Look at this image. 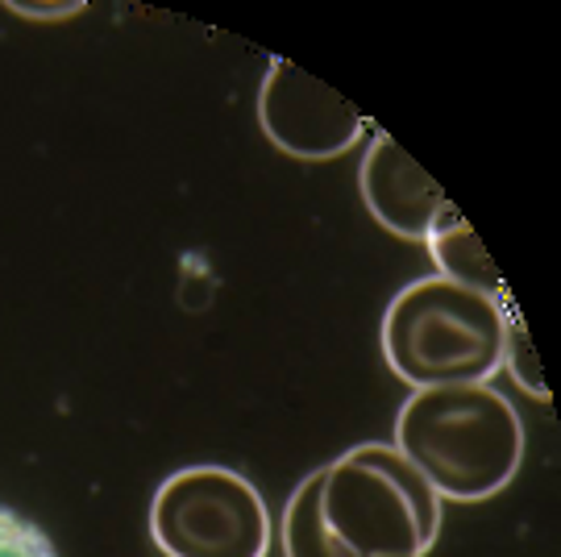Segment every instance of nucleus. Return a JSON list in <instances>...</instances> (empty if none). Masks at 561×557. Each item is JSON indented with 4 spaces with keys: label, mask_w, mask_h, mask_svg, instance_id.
Instances as JSON below:
<instances>
[{
    "label": "nucleus",
    "mask_w": 561,
    "mask_h": 557,
    "mask_svg": "<svg viewBox=\"0 0 561 557\" xmlns=\"http://www.w3.org/2000/svg\"><path fill=\"white\" fill-rule=\"evenodd\" d=\"M424 246L433 250V262H437V275L442 278L461 283V287H474L482 296H495V299L507 296L495 262L482 250V241L474 238V229L461 220V213L454 220H445L442 229L424 241Z\"/></svg>",
    "instance_id": "nucleus-7"
},
{
    "label": "nucleus",
    "mask_w": 561,
    "mask_h": 557,
    "mask_svg": "<svg viewBox=\"0 0 561 557\" xmlns=\"http://www.w3.org/2000/svg\"><path fill=\"white\" fill-rule=\"evenodd\" d=\"M321 520L354 557H424L442 496L391 441H362L321 466Z\"/></svg>",
    "instance_id": "nucleus-3"
},
{
    "label": "nucleus",
    "mask_w": 561,
    "mask_h": 557,
    "mask_svg": "<svg viewBox=\"0 0 561 557\" xmlns=\"http://www.w3.org/2000/svg\"><path fill=\"white\" fill-rule=\"evenodd\" d=\"M503 371H512V378L520 383L524 391H533L537 399H549L541 375H537V359L528 350V338H524V320L516 317L512 299H507V341H503Z\"/></svg>",
    "instance_id": "nucleus-10"
},
{
    "label": "nucleus",
    "mask_w": 561,
    "mask_h": 557,
    "mask_svg": "<svg viewBox=\"0 0 561 557\" xmlns=\"http://www.w3.org/2000/svg\"><path fill=\"white\" fill-rule=\"evenodd\" d=\"M83 9H88L83 0H62V4H9V13H18V18H30V21L76 18V13H83Z\"/></svg>",
    "instance_id": "nucleus-11"
},
{
    "label": "nucleus",
    "mask_w": 561,
    "mask_h": 557,
    "mask_svg": "<svg viewBox=\"0 0 561 557\" xmlns=\"http://www.w3.org/2000/svg\"><path fill=\"white\" fill-rule=\"evenodd\" d=\"M150 537L162 557H266L271 512L245 475L201 462L154 487Z\"/></svg>",
    "instance_id": "nucleus-4"
},
{
    "label": "nucleus",
    "mask_w": 561,
    "mask_h": 557,
    "mask_svg": "<svg viewBox=\"0 0 561 557\" xmlns=\"http://www.w3.org/2000/svg\"><path fill=\"white\" fill-rule=\"evenodd\" d=\"M358 192L366 213L403 241H428L445 220L458 217V208L445 200L442 187L387 134L370 138V150L358 167Z\"/></svg>",
    "instance_id": "nucleus-6"
},
{
    "label": "nucleus",
    "mask_w": 561,
    "mask_h": 557,
    "mask_svg": "<svg viewBox=\"0 0 561 557\" xmlns=\"http://www.w3.org/2000/svg\"><path fill=\"white\" fill-rule=\"evenodd\" d=\"M0 557H59L50 537L42 533L34 520L13 512L9 503H0Z\"/></svg>",
    "instance_id": "nucleus-9"
},
{
    "label": "nucleus",
    "mask_w": 561,
    "mask_h": 557,
    "mask_svg": "<svg viewBox=\"0 0 561 557\" xmlns=\"http://www.w3.org/2000/svg\"><path fill=\"white\" fill-rule=\"evenodd\" d=\"M259 129L266 141L296 162H329L362 141V113L337 88L300 71L291 59H271L259 88Z\"/></svg>",
    "instance_id": "nucleus-5"
},
{
    "label": "nucleus",
    "mask_w": 561,
    "mask_h": 557,
    "mask_svg": "<svg viewBox=\"0 0 561 557\" xmlns=\"http://www.w3.org/2000/svg\"><path fill=\"white\" fill-rule=\"evenodd\" d=\"M442 499L482 503L512 487L524 466V420L491 383L424 387L403 399L396 441Z\"/></svg>",
    "instance_id": "nucleus-1"
},
{
    "label": "nucleus",
    "mask_w": 561,
    "mask_h": 557,
    "mask_svg": "<svg viewBox=\"0 0 561 557\" xmlns=\"http://www.w3.org/2000/svg\"><path fill=\"white\" fill-rule=\"evenodd\" d=\"M507 296H482L442 275L400 287L379 325L382 359L412 391L491 383L503 371Z\"/></svg>",
    "instance_id": "nucleus-2"
},
{
    "label": "nucleus",
    "mask_w": 561,
    "mask_h": 557,
    "mask_svg": "<svg viewBox=\"0 0 561 557\" xmlns=\"http://www.w3.org/2000/svg\"><path fill=\"white\" fill-rule=\"evenodd\" d=\"M283 557H354L321 520V466L287 496L279 520Z\"/></svg>",
    "instance_id": "nucleus-8"
}]
</instances>
